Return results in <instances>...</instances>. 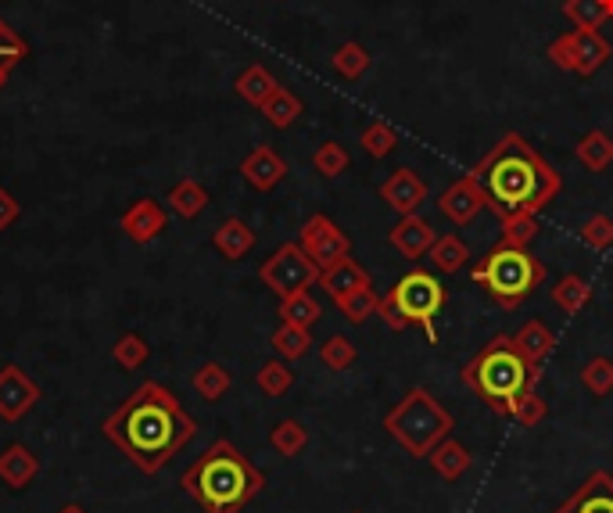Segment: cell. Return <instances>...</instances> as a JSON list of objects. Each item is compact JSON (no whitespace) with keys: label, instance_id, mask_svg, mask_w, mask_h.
I'll use <instances>...</instances> for the list:
<instances>
[{"label":"cell","instance_id":"ffe728a7","mask_svg":"<svg viewBox=\"0 0 613 513\" xmlns=\"http://www.w3.org/2000/svg\"><path fill=\"white\" fill-rule=\"evenodd\" d=\"M212 248H216L226 262H241L251 248H256V230H251L241 216H230L219 223L216 233H212Z\"/></svg>","mask_w":613,"mask_h":513},{"label":"cell","instance_id":"4dcf8cb0","mask_svg":"<svg viewBox=\"0 0 613 513\" xmlns=\"http://www.w3.org/2000/svg\"><path fill=\"white\" fill-rule=\"evenodd\" d=\"M280 323H295V327H309L313 331V323L323 316V306L313 298V292H298V295H287V298H280Z\"/></svg>","mask_w":613,"mask_h":513},{"label":"cell","instance_id":"60d3db41","mask_svg":"<svg viewBox=\"0 0 613 513\" xmlns=\"http://www.w3.org/2000/svg\"><path fill=\"white\" fill-rule=\"evenodd\" d=\"M30 55V47L22 44V36L11 30V25L0 19V87H4V79H8V72L15 69V65Z\"/></svg>","mask_w":613,"mask_h":513},{"label":"cell","instance_id":"484cf974","mask_svg":"<svg viewBox=\"0 0 613 513\" xmlns=\"http://www.w3.org/2000/svg\"><path fill=\"white\" fill-rule=\"evenodd\" d=\"M428 262L434 266V273L452 276V273H459V270L466 266V262H470V248L463 244V237L445 233V237H438V241L431 244Z\"/></svg>","mask_w":613,"mask_h":513},{"label":"cell","instance_id":"d590c367","mask_svg":"<svg viewBox=\"0 0 613 513\" xmlns=\"http://www.w3.org/2000/svg\"><path fill=\"white\" fill-rule=\"evenodd\" d=\"M270 445H273V453H280L284 459H295L305 445H309V431H305V424H298V420H280L270 431Z\"/></svg>","mask_w":613,"mask_h":513},{"label":"cell","instance_id":"e0dca14e","mask_svg":"<svg viewBox=\"0 0 613 513\" xmlns=\"http://www.w3.org/2000/svg\"><path fill=\"white\" fill-rule=\"evenodd\" d=\"M388 241L402 259L417 262V259H423L431 252V244L438 241V230L423 216L412 213V216H398V223L388 230Z\"/></svg>","mask_w":613,"mask_h":513},{"label":"cell","instance_id":"f1b7e54d","mask_svg":"<svg viewBox=\"0 0 613 513\" xmlns=\"http://www.w3.org/2000/svg\"><path fill=\"white\" fill-rule=\"evenodd\" d=\"M270 345L276 349L280 360H287V363H295V360H305L313 349V334H309V327H295V323H280L273 338H270Z\"/></svg>","mask_w":613,"mask_h":513},{"label":"cell","instance_id":"277c9868","mask_svg":"<svg viewBox=\"0 0 613 513\" xmlns=\"http://www.w3.org/2000/svg\"><path fill=\"white\" fill-rule=\"evenodd\" d=\"M463 385L477 391V399L496 417H510L513 402L521 399L527 388H538L542 374H535L513 345V334H496L488 345L474 355L470 363H463Z\"/></svg>","mask_w":613,"mask_h":513},{"label":"cell","instance_id":"ee69618b","mask_svg":"<svg viewBox=\"0 0 613 513\" xmlns=\"http://www.w3.org/2000/svg\"><path fill=\"white\" fill-rule=\"evenodd\" d=\"M377 292H373V287H363V292H355V295H349V298H341L338 301V309H341V316L349 323H366L370 316H377Z\"/></svg>","mask_w":613,"mask_h":513},{"label":"cell","instance_id":"6da1fadb","mask_svg":"<svg viewBox=\"0 0 613 513\" xmlns=\"http://www.w3.org/2000/svg\"><path fill=\"white\" fill-rule=\"evenodd\" d=\"M101 434L115 449H123L133 467L151 478L191 445L197 424L166 385L144 380L115 413L101 420Z\"/></svg>","mask_w":613,"mask_h":513},{"label":"cell","instance_id":"7a4b0ae2","mask_svg":"<svg viewBox=\"0 0 613 513\" xmlns=\"http://www.w3.org/2000/svg\"><path fill=\"white\" fill-rule=\"evenodd\" d=\"M470 173L481 180V187L488 194V208L499 219L516 213L538 216L564 191V176L521 134H502L481 155V162Z\"/></svg>","mask_w":613,"mask_h":513},{"label":"cell","instance_id":"30bf717a","mask_svg":"<svg viewBox=\"0 0 613 513\" xmlns=\"http://www.w3.org/2000/svg\"><path fill=\"white\" fill-rule=\"evenodd\" d=\"M298 244L305 248V255H309L319 270H327V266H334L338 259L344 255H352V241H349V233H344L341 227L330 216L323 213H316L305 219V227L298 233Z\"/></svg>","mask_w":613,"mask_h":513},{"label":"cell","instance_id":"5b68a950","mask_svg":"<svg viewBox=\"0 0 613 513\" xmlns=\"http://www.w3.org/2000/svg\"><path fill=\"white\" fill-rule=\"evenodd\" d=\"M384 431H388L412 459H428L438 445L456 431V417H452L428 388L417 385L395 402V410L384 413Z\"/></svg>","mask_w":613,"mask_h":513},{"label":"cell","instance_id":"f546056e","mask_svg":"<svg viewBox=\"0 0 613 513\" xmlns=\"http://www.w3.org/2000/svg\"><path fill=\"white\" fill-rule=\"evenodd\" d=\"M194 391L202 395L205 402H219L226 391H230V385H234V374L226 371L223 363H216V360H208V363H202L194 371Z\"/></svg>","mask_w":613,"mask_h":513},{"label":"cell","instance_id":"c3c4849f","mask_svg":"<svg viewBox=\"0 0 613 513\" xmlns=\"http://www.w3.org/2000/svg\"><path fill=\"white\" fill-rule=\"evenodd\" d=\"M610 11H613V0H610Z\"/></svg>","mask_w":613,"mask_h":513},{"label":"cell","instance_id":"f6af8a7d","mask_svg":"<svg viewBox=\"0 0 613 513\" xmlns=\"http://www.w3.org/2000/svg\"><path fill=\"white\" fill-rule=\"evenodd\" d=\"M581 241L592 248V252H610L613 248V216L595 213L581 223Z\"/></svg>","mask_w":613,"mask_h":513},{"label":"cell","instance_id":"b9f144b4","mask_svg":"<svg viewBox=\"0 0 613 513\" xmlns=\"http://www.w3.org/2000/svg\"><path fill=\"white\" fill-rule=\"evenodd\" d=\"M510 417H513L521 428L531 431V428H538L545 417H549V402L542 399L538 388H527V391L521 395V399L513 402V413H510Z\"/></svg>","mask_w":613,"mask_h":513},{"label":"cell","instance_id":"9c48e42d","mask_svg":"<svg viewBox=\"0 0 613 513\" xmlns=\"http://www.w3.org/2000/svg\"><path fill=\"white\" fill-rule=\"evenodd\" d=\"M259 281L270 287L276 298H287V295L309 292L313 284H319V266L305 255V248L298 241H287L259 266Z\"/></svg>","mask_w":613,"mask_h":513},{"label":"cell","instance_id":"4316f807","mask_svg":"<svg viewBox=\"0 0 613 513\" xmlns=\"http://www.w3.org/2000/svg\"><path fill=\"white\" fill-rule=\"evenodd\" d=\"M169 208L177 213L180 219H197L208 208V191L202 187L197 180H180V183H172V191H169Z\"/></svg>","mask_w":613,"mask_h":513},{"label":"cell","instance_id":"d4e9b609","mask_svg":"<svg viewBox=\"0 0 613 513\" xmlns=\"http://www.w3.org/2000/svg\"><path fill=\"white\" fill-rule=\"evenodd\" d=\"M575 155L589 173H606V169L613 166V137L606 134V129H589V134L578 140Z\"/></svg>","mask_w":613,"mask_h":513},{"label":"cell","instance_id":"9a60e30c","mask_svg":"<svg viewBox=\"0 0 613 513\" xmlns=\"http://www.w3.org/2000/svg\"><path fill=\"white\" fill-rule=\"evenodd\" d=\"M241 176L251 191H259V194H270L276 191L280 183H284L287 176V162L280 158V151H273L270 144H259L256 151H248L245 155V162H241Z\"/></svg>","mask_w":613,"mask_h":513},{"label":"cell","instance_id":"836d02e7","mask_svg":"<svg viewBox=\"0 0 613 513\" xmlns=\"http://www.w3.org/2000/svg\"><path fill=\"white\" fill-rule=\"evenodd\" d=\"M256 385H259L262 395H270V399H284V395L291 391V385H295V371L287 366V360H270V363L259 366Z\"/></svg>","mask_w":613,"mask_h":513},{"label":"cell","instance_id":"83f0119b","mask_svg":"<svg viewBox=\"0 0 613 513\" xmlns=\"http://www.w3.org/2000/svg\"><path fill=\"white\" fill-rule=\"evenodd\" d=\"M262 115H265V123H270L273 129H287V126H295L298 118H302V112H305V104H302V98L295 94V90H287V87H280L276 94L270 98L259 109Z\"/></svg>","mask_w":613,"mask_h":513},{"label":"cell","instance_id":"d6a6232c","mask_svg":"<svg viewBox=\"0 0 613 513\" xmlns=\"http://www.w3.org/2000/svg\"><path fill=\"white\" fill-rule=\"evenodd\" d=\"M330 65H334V72L341 76V79H363L366 72H370V65H373V58H370V50L363 47V44H355V39H349V44H341L338 50H334V58H330Z\"/></svg>","mask_w":613,"mask_h":513},{"label":"cell","instance_id":"ba28073f","mask_svg":"<svg viewBox=\"0 0 613 513\" xmlns=\"http://www.w3.org/2000/svg\"><path fill=\"white\" fill-rule=\"evenodd\" d=\"M545 55H549L556 69L581 76V79H592L610 61L613 47L599 30H570L564 36H556Z\"/></svg>","mask_w":613,"mask_h":513},{"label":"cell","instance_id":"7c38bea8","mask_svg":"<svg viewBox=\"0 0 613 513\" xmlns=\"http://www.w3.org/2000/svg\"><path fill=\"white\" fill-rule=\"evenodd\" d=\"M39 402V385L22 371V366L8 363L0 366V420L15 424L25 413H33Z\"/></svg>","mask_w":613,"mask_h":513},{"label":"cell","instance_id":"603a6c76","mask_svg":"<svg viewBox=\"0 0 613 513\" xmlns=\"http://www.w3.org/2000/svg\"><path fill=\"white\" fill-rule=\"evenodd\" d=\"M431 459V470L438 474V478L442 481H459L466 470H470V464H474V456H470V449H466V445H459L456 438H449L438 445V449L428 456Z\"/></svg>","mask_w":613,"mask_h":513},{"label":"cell","instance_id":"cb8c5ba5","mask_svg":"<svg viewBox=\"0 0 613 513\" xmlns=\"http://www.w3.org/2000/svg\"><path fill=\"white\" fill-rule=\"evenodd\" d=\"M553 298V306H559L567 316H578L584 312V306L592 301V284H589V276H581V273H564L556 281V287L549 292Z\"/></svg>","mask_w":613,"mask_h":513},{"label":"cell","instance_id":"2e32d148","mask_svg":"<svg viewBox=\"0 0 613 513\" xmlns=\"http://www.w3.org/2000/svg\"><path fill=\"white\" fill-rule=\"evenodd\" d=\"M166 223H169L166 208L158 205L155 197H137L123 213V219H118V227H123V233L133 244H151L155 237H162Z\"/></svg>","mask_w":613,"mask_h":513},{"label":"cell","instance_id":"1f68e13d","mask_svg":"<svg viewBox=\"0 0 613 513\" xmlns=\"http://www.w3.org/2000/svg\"><path fill=\"white\" fill-rule=\"evenodd\" d=\"M564 15L575 22V30H599L613 19L610 0H564Z\"/></svg>","mask_w":613,"mask_h":513},{"label":"cell","instance_id":"d6986e66","mask_svg":"<svg viewBox=\"0 0 613 513\" xmlns=\"http://www.w3.org/2000/svg\"><path fill=\"white\" fill-rule=\"evenodd\" d=\"M39 474V456L22 442H11L4 453H0V481L8 485L11 492H25L36 481Z\"/></svg>","mask_w":613,"mask_h":513},{"label":"cell","instance_id":"52a82bcc","mask_svg":"<svg viewBox=\"0 0 613 513\" xmlns=\"http://www.w3.org/2000/svg\"><path fill=\"white\" fill-rule=\"evenodd\" d=\"M384 298H388L391 306L402 312V320L409 327H420L423 338H428L431 345H434V341H438L434 320H438V312L445 309L449 295H445L442 281H438L431 270H409Z\"/></svg>","mask_w":613,"mask_h":513},{"label":"cell","instance_id":"8992f818","mask_svg":"<svg viewBox=\"0 0 613 513\" xmlns=\"http://www.w3.org/2000/svg\"><path fill=\"white\" fill-rule=\"evenodd\" d=\"M470 276L502 309H521L535 295V287L545 281V262L531 255L527 248H513L502 241L477 266H470Z\"/></svg>","mask_w":613,"mask_h":513},{"label":"cell","instance_id":"7bdbcfd3","mask_svg":"<svg viewBox=\"0 0 613 513\" xmlns=\"http://www.w3.org/2000/svg\"><path fill=\"white\" fill-rule=\"evenodd\" d=\"M502 223V241L513 244V248H527L531 241L538 237V216H527V213H516V216H506Z\"/></svg>","mask_w":613,"mask_h":513},{"label":"cell","instance_id":"ab89813d","mask_svg":"<svg viewBox=\"0 0 613 513\" xmlns=\"http://www.w3.org/2000/svg\"><path fill=\"white\" fill-rule=\"evenodd\" d=\"M313 169L319 176H327V180L341 176L344 169H349V151H344V144H338V140L319 144L316 155H313Z\"/></svg>","mask_w":613,"mask_h":513},{"label":"cell","instance_id":"74e56055","mask_svg":"<svg viewBox=\"0 0 613 513\" xmlns=\"http://www.w3.org/2000/svg\"><path fill=\"white\" fill-rule=\"evenodd\" d=\"M355 360H359L355 341L344 338V334L327 338L323 345H319V363H323L327 371H334V374H344L349 366H355Z\"/></svg>","mask_w":613,"mask_h":513},{"label":"cell","instance_id":"4fadbf2b","mask_svg":"<svg viewBox=\"0 0 613 513\" xmlns=\"http://www.w3.org/2000/svg\"><path fill=\"white\" fill-rule=\"evenodd\" d=\"M377 194H381V202H388L398 216H412L423 202H428L431 191H428V180H423L420 173H412L409 166H402L381 183Z\"/></svg>","mask_w":613,"mask_h":513},{"label":"cell","instance_id":"681fc988","mask_svg":"<svg viewBox=\"0 0 613 513\" xmlns=\"http://www.w3.org/2000/svg\"><path fill=\"white\" fill-rule=\"evenodd\" d=\"M355 513H363V510H355Z\"/></svg>","mask_w":613,"mask_h":513},{"label":"cell","instance_id":"ac0fdd59","mask_svg":"<svg viewBox=\"0 0 613 513\" xmlns=\"http://www.w3.org/2000/svg\"><path fill=\"white\" fill-rule=\"evenodd\" d=\"M319 287H323L327 298L338 306L341 298L363 292V287H373V276H370L366 266H359V262H355L352 255H344V259L334 262V266L319 270Z\"/></svg>","mask_w":613,"mask_h":513},{"label":"cell","instance_id":"8fae6325","mask_svg":"<svg viewBox=\"0 0 613 513\" xmlns=\"http://www.w3.org/2000/svg\"><path fill=\"white\" fill-rule=\"evenodd\" d=\"M434 205L449 223H456V227H470V223L488 208V194H485L481 180H477L474 173H463V176L452 180L442 194H438Z\"/></svg>","mask_w":613,"mask_h":513},{"label":"cell","instance_id":"8d00e7d4","mask_svg":"<svg viewBox=\"0 0 613 513\" xmlns=\"http://www.w3.org/2000/svg\"><path fill=\"white\" fill-rule=\"evenodd\" d=\"M112 360H115L118 371L133 374V371H140V366L151 360V345L140 334H123L112 345Z\"/></svg>","mask_w":613,"mask_h":513},{"label":"cell","instance_id":"44dd1931","mask_svg":"<svg viewBox=\"0 0 613 513\" xmlns=\"http://www.w3.org/2000/svg\"><path fill=\"white\" fill-rule=\"evenodd\" d=\"M513 345L521 349V355L527 360L531 371L542 374V363L549 360V352L556 349V338H553V331L542 320H527L521 331L513 334Z\"/></svg>","mask_w":613,"mask_h":513},{"label":"cell","instance_id":"e575fe53","mask_svg":"<svg viewBox=\"0 0 613 513\" xmlns=\"http://www.w3.org/2000/svg\"><path fill=\"white\" fill-rule=\"evenodd\" d=\"M359 144H363V151L370 158H388V155L398 151V144H402V140H398V129L395 126H388L384 118H373L363 134H359Z\"/></svg>","mask_w":613,"mask_h":513},{"label":"cell","instance_id":"5bb4252c","mask_svg":"<svg viewBox=\"0 0 613 513\" xmlns=\"http://www.w3.org/2000/svg\"><path fill=\"white\" fill-rule=\"evenodd\" d=\"M553 513H613V474L592 470Z\"/></svg>","mask_w":613,"mask_h":513},{"label":"cell","instance_id":"f35d334b","mask_svg":"<svg viewBox=\"0 0 613 513\" xmlns=\"http://www.w3.org/2000/svg\"><path fill=\"white\" fill-rule=\"evenodd\" d=\"M581 385L589 395H595V399H606V395L613 391V360H606V355H592V360L581 366Z\"/></svg>","mask_w":613,"mask_h":513},{"label":"cell","instance_id":"bcb514c9","mask_svg":"<svg viewBox=\"0 0 613 513\" xmlns=\"http://www.w3.org/2000/svg\"><path fill=\"white\" fill-rule=\"evenodd\" d=\"M19 213H22V208H19V202H15V194L0 187V230H8L11 223L19 219Z\"/></svg>","mask_w":613,"mask_h":513},{"label":"cell","instance_id":"7dc6e473","mask_svg":"<svg viewBox=\"0 0 613 513\" xmlns=\"http://www.w3.org/2000/svg\"><path fill=\"white\" fill-rule=\"evenodd\" d=\"M58 513H90V510H83V506H79V503H65Z\"/></svg>","mask_w":613,"mask_h":513},{"label":"cell","instance_id":"7402d4cb","mask_svg":"<svg viewBox=\"0 0 613 513\" xmlns=\"http://www.w3.org/2000/svg\"><path fill=\"white\" fill-rule=\"evenodd\" d=\"M234 90H237V98L251 104V109H262V104L280 90V83H276V76L265 69V65L256 61V65H248V69L234 79Z\"/></svg>","mask_w":613,"mask_h":513},{"label":"cell","instance_id":"3957f363","mask_svg":"<svg viewBox=\"0 0 613 513\" xmlns=\"http://www.w3.org/2000/svg\"><path fill=\"white\" fill-rule=\"evenodd\" d=\"M180 489L205 513H241L265 489V474L230 438H216L180 474Z\"/></svg>","mask_w":613,"mask_h":513}]
</instances>
